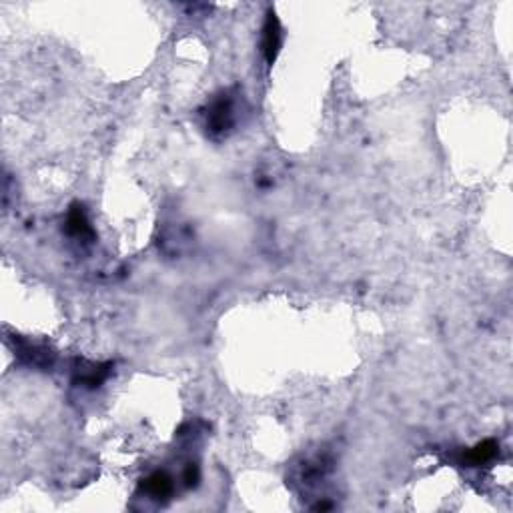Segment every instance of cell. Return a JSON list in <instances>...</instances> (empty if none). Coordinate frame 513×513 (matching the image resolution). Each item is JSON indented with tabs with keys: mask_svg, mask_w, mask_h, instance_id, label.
<instances>
[{
	"mask_svg": "<svg viewBox=\"0 0 513 513\" xmlns=\"http://www.w3.org/2000/svg\"><path fill=\"white\" fill-rule=\"evenodd\" d=\"M235 124V106L229 95H220L211 106L207 115V126L213 135H223Z\"/></svg>",
	"mask_w": 513,
	"mask_h": 513,
	"instance_id": "obj_1",
	"label": "cell"
},
{
	"mask_svg": "<svg viewBox=\"0 0 513 513\" xmlns=\"http://www.w3.org/2000/svg\"><path fill=\"white\" fill-rule=\"evenodd\" d=\"M281 43H283L281 23L275 16V12H269L265 26H263V52H265V58H267L269 65L275 62V58H277V54L281 50Z\"/></svg>",
	"mask_w": 513,
	"mask_h": 513,
	"instance_id": "obj_2",
	"label": "cell"
},
{
	"mask_svg": "<svg viewBox=\"0 0 513 513\" xmlns=\"http://www.w3.org/2000/svg\"><path fill=\"white\" fill-rule=\"evenodd\" d=\"M67 231H69L73 237H78V239H89V237H93V229H91V225H89V219H87L82 207L74 205L73 211L69 213Z\"/></svg>",
	"mask_w": 513,
	"mask_h": 513,
	"instance_id": "obj_3",
	"label": "cell"
},
{
	"mask_svg": "<svg viewBox=\"0 0 513 513\" xmlns=\"http://www.w3.org/2000/svg\"><path fill=\"white\" fill-rule=\"evenodd\" d=\"M145 491L152 497H167L172 491L171 477L165 471H157L145 481Z\"/></svg>",
	"mask_w": 513,
	"mask_h": 513,
	"instance_id": "obj_4",
	"label": "cell"
},
{
	"mask_svg": "<svg viewBox=\"0 0 513 513\" xmlns=\"http://www.w3.org/2000/svg\"><path fill=\"white\" fill-rule=\"evenodd\" d=\"M495 453H497V443L495 441H483V443H479V445H475L469 453H467V464L471 465H479V464H488L491 461L493 457H495Z\"/></svg>",
	"mask_w": 513,
	"mask_h": 513,
	"instance_id": "obj_5",
	"label": "cell"
},
{
	"mask_svg": "<svg viewBox=\"0 0 513 513\" xmlns=\"http://www.w3.org/2000/svg\"><path fill=\"white\" fill-rule=\"evenodd\" d=\"M185 481H187V486H196V481H198V467L195 464H191L187 467V471H185Z\"/></svg>",
	"mask_w": 513,
	"mask_h": 513,
	"instance_id": "obj_6",
	"label": "cell"
}]
</instances>
